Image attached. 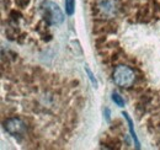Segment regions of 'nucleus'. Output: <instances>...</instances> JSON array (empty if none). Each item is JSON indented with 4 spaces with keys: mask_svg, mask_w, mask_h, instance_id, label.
Here are the masks:
<instances>
[{
    "mask_svg": "<svg viewBox=\"0 0 160 150\" xmlns=\"http://www.w3.org/2000/svg\"><path fill=\"white\" fill-rule=\"evenodd\" d=\"M85 72H86V74L89 76V80L91 81V84L94 85V88H98V80H96V78H95V75L92 74V72L89 69V67L86 65L85 67Z\"/></svg>",
    "mask_w": 160,
    "mask_h": 150,
    "instance_id": "nucleus-8",
    "label": "nucleus"
},
{
    "mask_svg": "<svg viewBox=\"0 0 160 150\" xmlns=\"http://www.w3.org/2000/svg\"><path fill=\"white\" fill-rule=\"evenodd\" d=\"M122 116L124 117V119L127 121L128 123V128H129V133H131V137L134 142V145L137 149H140V143H139V139L137 137V133H136V129H134V124H133V119L131 118V116L128 114L127 112H122Z\"/></svg>",
    "mask_w": 160,
    "mask_h": 150,
    "instance_id": "nucleus-5",
    "label": "nucleus"
},
{
    "mask_svg": "<svg viewBox=\"0 0 160 150\" xmlns=\"http://www.w3.org/2000/svg\"><path fill=\"white\" fill-rule=\"evenodd\" d=\"M65 12L68 16H73L75 12V0H64Z\"/></svg>",
    "mask_w": 160,
    "mask_h": 150,
    "instance_id": "nucleus-6",
    "label": "nucleus"
},
{
    "mask_svg": "<svg viewBox=\"0 0 160 150\" xmlns=\"http://www.w3.org/2000/svg\"><path fill=\"white\" fill-rule=\"evenodd\" d=\"M106 119L110 121V110L108 108H106Z\"/></svg>",
    "mask_w": 160,
    "mask_h": 150,
    "instance_id": "nucleus-9",
    "label": "nucleus"
},
{
    "mask_svg": "<svg viewBox=\"0 0 160 150\" xmlns=\"http://www.w3.org/2000/svg\"><path fill=\"white\" fill-rule=\"evenodd\" d=\"M95 10L101 19H113L118 14L120 4L117 0H96Z\"/></svg>",
    "mask_w": 160,
    "mask_h": 150,
    "instance_id": "nucleus-3",
    "label": "nucleus"
},
{
    "mask_svg": "<svg viewBox=\"0 0 160 150\" xmlns=\"http://www.w3.org/2000/svg\"><path fill=\"white\" fill-rule=\"evenodd\" d=\"M41 14L44 22L49 26H57L64 21V14L60 8L52 0H43L41 2Z\"/></svg>",
    "mask_w": 160,
    "mask_h": 150,
    "instance_id": "nucleus-1",
    "label": "nucleus"
},
{
    "mask_svg": "<svg viewBox=\"0 0 160 150\" xmlns=\"http://www.w3.org/2000/svg\"><path fill=\"white\" fill-rule=\"evenodd\" d=\"M136 79L137 76H136L134 70L126 64H120L113 69L112 80L120 88H123V89L131 88L136 82Z\"/></svg>",
    "mask_w": 160,
    "mask_h": 150,
    "instance_id": "nucleus-2",
    "label": "nucleus"
},
{
    "mask_svg": "<svg viewBox=\"0 0 160 150\" xmlns=\"http://www.w3.org/2000/svg\"><path fill=\"white\" fill-rule=\"evenodd\" d=\"M4 128L5 131L8 132L10 135L12 137H23L26 134L27 131V127H26V123L19 118V117H12V118H8L5 122H4Z\"/></svg>",
    "mask_w": 160,
    "mask_h": 150,
    "instance_id": "nucleus-4",
    "label": "nucleus"
},
{
    "mask_svg": "<svg viewBox=\"0 0 160 150\" xmlns=\"http://www.w3.org/2000/svg\"><path fill=\"white\" fill-rule=\"evenodd\" d=\"M112 101H113L118 107H123V106H124V98H123L118 92H112Z\"/></svg>",
    "mask_w": 160,
    "mask_h": 150,
    "instance_id": "nucleus-7",
    "label": "nucleus"
}]
</instances>
